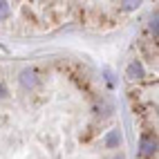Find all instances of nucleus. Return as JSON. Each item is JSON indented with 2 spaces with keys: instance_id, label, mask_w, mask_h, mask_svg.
<instances>
[{
  "instance_id": "obj_1",
  "label": "nucleus",
  "mask_w": 159,
  "mask_h": 159,
  "mask_svg": "<svg viewBox=\"0 0 159 159\" xmlns=\"http://www.w3.org/2000/svg\"><path fill=\"white\" fill-rule=\"evenodd\" d=\"M20 81H23L25 88H34L36 85V74H34V70H25L23 76H20Z\"/></svg>"
},
{
  "instance_id": "obj_6",
  "label": "nucleus",
  "mask_w": 159,
  "mask_h": 159,
  "mask_svg": "<svg viewBox=\"0 0 159 159\" xmlns=\"http://www.w3.org/2000/svg\"><path fill=\"white\" fill-rule=\"evenodd\" d=\"M0 97H5V88L2 85H0Z\"/></svg>"
},
{
  "instance_id": "obj_5",
  "label": "nucleus",
  "mask_w": 159,
  "mask_h": 159,
  "mask_svg": "<svg viewBox=\"0 0 159 159\" xmlns=\"http://www.w3.org/2000/svg\"><path fill=\"white\" fill-rule=\"evenodd\" d=\"M119 141H121V137L116 134V132H112V134L108 137V146H114V143H119Z\"/></svg>"
},
{
  "instance_id": "obj_4",
  "label": "nucleus",
  "mask_w": 159,
  "mask_h": 159,
  "mask_svg": "<svg viewBox=\"0 0 159 159\" xmlns=\"http://www.w3.org/2000/svg\"><path fill=\"white\" fill-rule=\"evenodd\" d=\"M9 16V5L7 2H0V20H5Z\"/></svg>"
},
{
  "instance_id": "obj_2",
  "label": "nucleus",
  "mask_w": 159,
  "mask_h": 159,
  "mask_svg": "<svg viewBox=\"0 0 159 159\" xmlns=\"http://www.w3.org/2000/svg\"><path fill=\"white\" fill-rule=\"evenodd\" d=\"M141 74H143V67H141V63H137V61H134L132 65L128 67V76H130V79H139Z\"/></svg>"
},
{
  "instance_id": "obj_3",
  "label": "nucleus",
  "mask_w": 159,
  "mask_h": 159,
  "mask_svg": "<svg viewBox=\"0 0 159 159\" xmlns=\"http://www.w3.org/2000/svg\"><path fill=\"white\" fill-rule=\"evenodd\" d=\"M152 150H155V143L148 141V139H143V141H141V152H143V155H150Z\"/></svg>"
}]
</instances>
